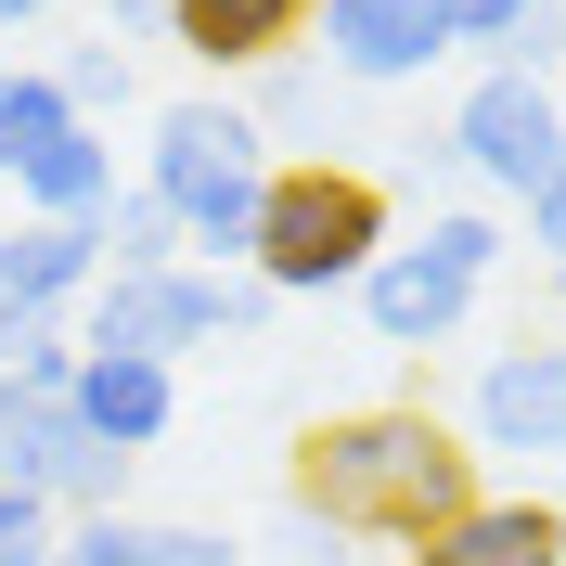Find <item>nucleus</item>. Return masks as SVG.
I'll return each mask as SVG.
<instances>
[{"label": "nucleus", "instance_id": "1", "mask_svg": "<svg viewBox=\"0 0 566 566\" xmlns=\"http://www.w3.org/2000/svg\"><path fill=\"white\" fill-rule=\"evenodd\" d=\"M463 502H476V451H463L424 399H399V412H335L310 451H296V515H322V528H348V541H387V554H424Z\"/></svg>", "mask_w": 566, "mask_h": 566}, {"label": "nucleus", "instance_id": "2", "mask_svg": "<svg viewBox=\"0 0 566 566\" xmlns=\"http://www.w3.org/2000/svg\"><path fill=\"white\" fill-rule=\"evenodd\" d=\"M271 168H283V155L245 129V104H232V91H207V104H168V116H155V142H142L129 180L180 219V258H193V271H245Z\"/></svg>", "mask_w": 566, "mask_h": 566}, {"label": "nucleus", "instance_id": "3", "mask_svg": "<svg viewBox=\"0 0 566 566\" xmlns=\"http://www.w3.org/2000/svg\"><path fill=\"white\" fill-rule=\"evenodd\" d=\"M399 245V207L387 180L335 168V155H296V168H271V193H258V245H245V283L258 296H360V271Z\"/></svg>", "mask_w": 566, "mask_h": 566}, {"label": "nucleus", "instance_id": "4", "mask_svg": "<svg viewBox=\"0 0 566 566\" xmlns=\"http://www.w3.org/2000/svg\"><path fill=\"white\" fill-rule=\"evenodd\" d=\"M502 219L490 207H438L424 232H399L374 271H360V322H374V348H451L463 322H476V283L502 271Z\"/></svg>", "mask_w": 566, "mask_h": 566}, {"label": "nucleus", "instance_id": "5", "mask_svg": "<svg viewBox=\"0 0 566 566\" xmlns=\"http://www.w3.org/2000/svg\"><path fill=\"white\" fill-rule=\"evenodd\" d=\"M271 322V296H258L245 271H104L91 296H77V348H116V360H168L180 374V348H219V335H258Z\"/></svg>", "mask_w": 566, "mask_h": 566}, {"label": "nucleus", "instance_id": "6", "mask_svg": "<svg viewBox=\"0 0 566 566\" xmlns=\"http://www.w3.org/2000/svg\"><path fill=\"white\" fill-rule=\"evenodd\" d=\"M451 168L502 207H528L541 180L566 168V91L554 77H515V65H476L451 104Z\"/></svg>", "mask_w": 566, "mask_h": 566}, {"label": "nucleus", "instance_id": "7", "mask_svg": "<svg viewBox=\"0 0 566 566\" xmlns=\"http://www.w3.org/2000/svg\"><path fill=\"white\" fill-rule=\"evenodd\" d=\"M0 490L52 502V515L77 528V515H116L129 463H116V451H91L65 399H13V387H0Z\"/></svg>", "mask_w": 566, "mask_h": 566}, {"label": "nucleus", "instance_id": "8", "mask_svg": "<svg viewBox=\"0 0 566 566\" xmlns=\"http://www.w3.org/2000/svg\"><path fill=\"white\" fill-rule=\"evenodd\" d=\"M310 39H322V77H348V91H399V77H438V65H451L438 0H322Z\"/></svg>", "mask_w": 566, "mask_h": 566}, {"label": "nucleus", "instance_id": "9", "mask_svg": "<svg viewBox=\"0 0 566 566\" xmlns=\"http://www.w3.org/2000/svg\"><path fill=\"white\" fill-rule=\"evenodd\" d=\"M463 451H528V463H566V348L554 335H515V348H490V374H476V399H463Z\"/></svg>", "mask_w": 566, "mask_h": 566}, {"label": "nucleus", "instance_id": "10", "mask_svg": "<svg viewBox=\"0 0 566 566\" xmlns=\"http://www.w3.org/2000/svg\"><path fill=\"white\" fill-rule=\"evenodd\" d=\"M65 412H77V438H91V451L142 463V451H155V438L180 424V374H168V360H116V348H77V374H65Z\"/></svg>", "mask_w": 566, "mask_h": 566}, {"label": "nucleus", "instance_id": "11", "mask_svg": "<svg viewBox=\"0 0 566 566\" xmlns=\"http://www.w3.org/2000/svg\"><path fill=\"white\" fill-rule=\"evenodd\" d=\"M310 13L322 0H168V39L193 65H219V77H258V65H283L310 39Z\"/></svg>", "mask_w": 566, "mask_h": 566}, {"label": "nucleus", "instance_id": "12", "mask_svg": "<svg viewBox=\"0 0 566 566\" xmlns=\"http://www.w3.org/2000/svg\"><path fill=\"white\" fill-rule=\"evenodd\" d=\"M412 566H566V515L528 502V490H476Z\"/></svg>", "mask_w": 566, "mask_h": 566}, {"label": "nucleus", "instance_id": "13", "mask_svg": "<svg viewBox=\"0 0 566 566\" xmlns=\"http://www.w3.org/2000/svg\"><path fill=\"white\" fill-rule=\"evenodd\" d=\"M104 283V245L77 232V219H27V232H0V310H52L77 322V296Z\"/></svg>", "mask_w": 566, "mask_h": 566}, {"label": "nucleus", "instance_id": "14", "mask_svg": "<svg viewBox=\"0 0 566 566\" xmlns=\"http://www.w3.org/2000/svg\"><path fill=\"white\" fill-rule=\"evenodd\" d=\"M104 193H116V142L104 129H65L39 168H13V207H27V219H77V232H91Z\"/></svg>", "mask_w": 566, "mask_h": 566}, {"label": "nucleus", "instance_id": "15", "mask_svg": "<svg viewBox=\"0 0 566 566\" xmlns=\"http://www.w3.org/2000/svg\"><path fill=\"white\" fill-rule=\"evenodd\" d=\"M91 245H104V271H180V219L142 193V180H116L104 219H91Z\"/></svg>", "mask_w": 566, "mask_h": 566}, {"label": "nucleus", "instance_id": "16", "mask_svg": "<svg viewBox=\"0 0 566 566\" xmlns=\"http://www.w3.org/2000/svg\"><path fill=\"white\" fill-rule=\"evenodd\" d=\"M65 129H77V116H65V91H52V77H39V65H0V180L39 168Z\"/></svg>", "mask_w": 566, "mask_h": 566}, {"label": "nucleus", "instance_id": "17", "mask_svg": "<svg viewBox=\"0 0 566 566\" xmlns=\"http://www.w3.org/2000/svg\"><path fill=\"white\" fill-rule=\"evenodd\" d=\"M65 374H77V335L52 310H0V387L13 399H65Z\"/></svg>", "mask_w": 566, "mask_h": 566}, {"label": "nucleus", "instance_id": "18", "mask_svg": "<svg viewBox=\"0 0 566 566\" xmlns=\"http://www.w3.org/2000/svg\"><path fill=\"white\" fill-rule=\"evenodd\" d=\"M52 91H65V116L77 129H104V116H129V52H116V39H65V52H52Z\"/></svg>", "mask_w": 566, "mask_h": 566}, {"label": "nucleus", "instance_id": "19", "mask_svg": "<svg viewBox=\"0 0 566 566\" xmlns=\"http://www.w3.org/2000/svg\"><path fill=\"white\" fill-rule=\"evenodd\" d=\"M322 116H335V77H322V65H296V52H283V65H258V104H245V129H258V142L322 129Z\"/></svg>", "mask_w": 566, "mask_h": 566}, {"label": "nucleus", "instance_id": "20", "mask_svg": "<svg viewBox=\"0 0 566 566\" xmlns=\"http://www.w3.org/2000/svg\"><path fill=\"white\" fill-rule=\"evenodd\" d=\"M502 245H528V258H541V271H554V283H566V168H554V180H541L528 207H515V232H502Z\"/></svg>", "mask_w": 566, "mask_h": 566}, {"label": "nucleus", "instance_id": "21", "mask_svg": "<svg viewBox=\"0 0 566 566\" xmlns=\"http://www.w3.org/2000/svg\"><path fill=\"white\" fill-rule=\"evenodd\" d=\"M52 566H142V515H77L52 541Z\"/></svg>", "mask_w": 566, "mask_h": 566}, {"label": "nucleus", "instance_id": "22", "mask_svg": "<svg viewBox=\"0 0 566 566\" xmlns=\"http://www.w3.org/2000/svg\"><path fill=\"white\" fill-rule=\"evenodd\" d=\"M52 541H65V515L27 490H0V566H52Z\"/></svg>", "mask_w": 566, "mask_h": 566}, {"label": "nucleus", "instance_id": "23", "mask_svg": "<svg viewBox=\"0 0 566 566\" xmlns=\"http://www.w3.org/2000/svg\"><path fill=\"white\" fill-rule=\"evenodd\" d=\"M271 566H360V541H348V528H322V515H296V502H283V528H271Z\"/></svg>", "mask_w": 566, "mask_h": 566}, {"label": "nucleus", "instance_id": "24", "mask_svg": "<svg viewBox=\"0 0 566 566\" xmlns=\"http://www.w3.org/2000/svg\"><path fill=\"white\" fill-rule=\"evenodd\" d=\"M515 13H528V0H438V27H451V52H476V65H490L502 39H515Z\"/></svg>", "mask_w": 566, "mask_h": 566}, {"label": "nucleus", "instance_id": "25", "mask_svg": "<svg viewBox=\"0 0 566 566\" xmlns=\"http://www.w3.org/2000/svg\"><path fill=\"white\" fill-rule=\"evenodd\" d=\"M142 566H245V541H219V528H155V515H142Z\"/></svg>", "mask_w": 566, "mask_h": 566}, {"label": "nucleus", "instance_id": "26", "mask_svg": "<svg viewBox=\"0 0 566 566\" xmlns=\"http://www.w3.org/2000/svg\"><path fill=\"white\" fill-rule=\"evenodd\" d=\"M104 39L129 52V39H168V0H104Z\"/></svg>", "mask_w": 566, "mask_h": 566}, {"label": "nucleus", "instance_id": "27", "mask_svg": "<svg viewBox=\"0 0 566 566\" xmlns=\"http://www.w3.org/2000/svg\"><path fill=\"white\" fill-rule=\"evenodd\" d=\"M52 13H65V0H0V39H13V27H52Z\"/></svg>", "mask_w": 566, "mask_h": 566}, {"label": "nucleus", "instance_id": "28", "mask_svg": "<svg viewBox=\"0 0 566 566\" xmlns=\"http://www.w3.org/2000/svg\"><path fill=\"white\" fill-rule=\"evenodd\" d=\"M554 91H566V77H554Z\"/></svg>", "mask_w": 566, "mask_h": 566}]
</instances>
